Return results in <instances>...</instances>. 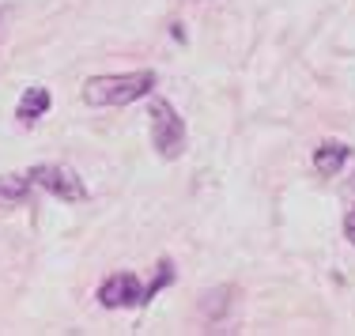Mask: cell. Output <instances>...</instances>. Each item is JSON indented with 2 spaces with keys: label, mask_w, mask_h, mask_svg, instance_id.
<instances>
[{
  "label": "cell",
  "mask_w": 355,
  "mask_h": 336,
  "mask_svg": "<svg viewBox=\"0 0 355 336\" xmlns=\"http://www.w3.org/2000/svg\"><path fill=\"white\" fill-rule=\"evenodd\" d=\"M155 87V72H121V76H91L83 83L87 106H129Z\"/></svg>",
  "instance_id": "1"
},
{
  "label": "cell",
  "mask_w": 355,
  "mask_h": 336,
  "mask_svg": "<svg viewBox=\"0 0 355 336\" xmlns=\"http://www.w3.org/2000/svg\"><path fill=\"white\" fill-rule=\"evenodd\" d=\"M148 117H151V144H155V151L163 159H182L185 155V125L178 117V110L166 98H155Z\"/></svg>",
  "instance_id": "2"
},
{
  "label": "cell",
  "mask_w": 355,
  "mask_h": 336,
  "mask_svg": "<svg viewBox=\"0 0 355 336\" xmlns=\"http://www.w3.org/2000/svg\"><path fill=\"white\" fill-rule=\"evenodd\" d=\"M27 178H31V186L53 193V197L69 200V204L87 200V186H83V178L72 170V166H64V163H38V166H31V170H27Z\"/></svg>",
  "instance_id": "3"
},
{
  "label": "cell",
  "mask_w": 355,
  "mask_h": 336,
  "mask_svg": "<svg viewBox=\"0 0 355 336\" xmlns=\"http://www.w3.org/2000/svg\"><path fill=\"white\" fill-rule=\"evenodd\" d=\"M98 302L110 310H121V306H140V302H148L144 295L140 280L132 272H114L103 280V288H98Z\"/></svg>",
  "instance_id": "4"
},
{
  "label": "cell",
  "mask_w": 355,
  "mask_h": 336,
  "mask_svg": "<svg viewBox=\"0 0 355 336\" xmlns=\"http://www.w3.org/2000/svg\"><path fill=\"white\" fill-rule=\"evenodd\" d=\"M352 159V148L348 144H336V140H329V144H321L314 151V170L321 178H336V174L344 170V163Z\"/></svg>",
  "instance_id": "5"
},
{
  "label": "cell",
  "mask_w": 355,
  "mask_h": 336,
  "mask_svg": "<svg viewBox=\"0 0 355 336\" xmlns=\"http://www.w3.org/2000/svg\"><path fill=\"white\" fill-rule=\"evenodd\" d=\"M49 103H53V98H49L46 87H27V95H23L19 106H15V117H19L23 125H31V121H38V117L49 110Z\"/></svg>",
  "instance_id": "6"
},
{
  "label": "cell",
  "mask_w": 355,
  "mask_h": 336,
  "mask_svg": "<svg viewBox=\"0 0 355 336\" xmlns=\"http://www.w3.org/2000/svg\"><path fill=\"white\" fill-rule=\"evenodd\" d=\"M27 193H31V178H27V174H0V208L23 204Z\"/></svg>",
  "instance_id": "7"
},
{
  "label": "cell",
  "mask_w": 355,
  "mask_h": 336,
  "mask_svg": "<svg viewBox=\"0 0 355 336\" xmlns=\"http://www.w3.org/2000/svg\"><path fill=\"white\" fill-rule=\"evenodd\" d=\"M344 234H348V242L355 246V208H352L348 215H344Z\"/></svg>",
  "instance_id": "8"
},
{
  "label": "cell",
  "mask_w": 355,
  "mask_h": 336,
  "mask_svg": "<svg viewBox=\"0 0 355 336\" xmlns=\"http://www.w3.org/2000/svg\"><path fill=\"white\" fill-rule=\"evenodd\" d=\"M0 23H4V12H0Z\"/></svg>",
  "instance_id": "9"
}]
</instances>
